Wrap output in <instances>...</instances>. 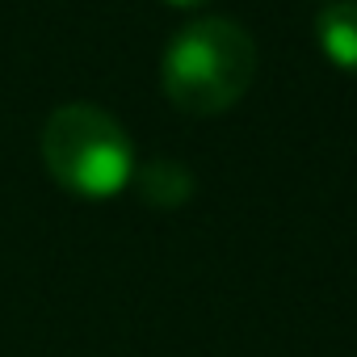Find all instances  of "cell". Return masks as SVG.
<instances>
[{
  "label": "cell",
  "mask_w": 357,
  "mask_h": 357,
  "mask_svg": "<svg viewBox=\"0 0 357 357\" xmlns=\"http://www.w3.org/2000/svg\"><path fill=\"white\" fill-rule=\"evenodd\" d=\"M43 160L51 176L76 198H118L135 181V143L101 105H59L43 122Z\"/></svg>",
  "instance_id": "obj_2"
},
{
  "label": "cell",
  "mask_w": 357,
  "mask_h": 357,
  "mask_svg": "<svg viewBox=\"0 0 357 357\" xmlns=\"http://www.w3.org/2000/svg\"><path fill=\"white\" fill-rule=\"evenodd\" d=\"M164 5H172V9H198V5H206V0H164Z\"/></svg>",
  "instance_id": "obj_5"
},
{
  "label": "cell",
  "mask_w": 357,
  "mask_h": 357,
  "mask_svg": "<svg viewBox=\"0 0 357 357\" xmlns=\"http://www.w3.org/2000/svg\"><path fill=\"white\" fill-rule=\"evenodd\" d=\"M139 194L151 202V206H181L190 194H194V176L185 164H172V160H147L135 168V181Z\"/></svg>",
  "instance_id": "obj_4"
},
{
  "label": "cell",
  "mask_w": 357,
  "mask_h": 357,
  "mask_svg": "<svg viewBox=\"0 0 357 357\" xmlns=\"http://www.w3.org/2000/svg\"><path fill=\"white\" fill-rule=\"evenodd\" d=\"M257 76V43L231 17H194L164 47L160 84L164 97L190 114L215 118L231 109Z\"/></svg>",
  "instance_id": "obj_1"
},
{
  "label": "cell",
  "mask_w": 357,
  "mask_h": 357,
  "mask_svg": "<svg viewBox=\"0 0 357 357\" xmlns=\"http://www.w3.org/2000/svg\"><path fill=\"white\" fill-rule=\"evenodd\" d=\"M315 43L332 68L357 76V0H336L315 13Z\"/></svg>",
  "instance_id": "obj_3"
}]
</instances>
